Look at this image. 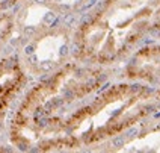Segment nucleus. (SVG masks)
<instances>
[{
  "label": "nucleus",
  "instance_id": "nucleus-1",
  "mask_svg": "<svg viewBox=\"0 0 160 153\" xmlns=\"http://www.w3.org/2000/svg\"><path fill=\"white\" fill-rule=\"evenodd\" d=\"M101 82L103 71L95 64L80 61L59 67L20 103L9 129L11 144L24 152H56L68 120Z\"/></svg>",
  "mask_w": 160,
  "mask_h": 153
},
{
  "label": "nucleus",
  "instance_id": "nucleus-3",
  "mask_svg": "<svg viewBox=\"0 0 160 153\" xmlns=\"http://www.w3.org/2000/svg\"><path fill=\"white\" fill-rule=\"evenodd\" d=\"M160 91L142 85H115L86 102L68 120L56 152L89 147L119 135L152 112Z\"/></svg>",
  "mask_w": 160,
  "mask_h": 153
},
{
  "label": "nucleus",
  "instance_id": "nucleus-4",
  "mask_svg": "<svg viewBox=\"0 0 160 153\" xmlns=\"http://www.w3.org/2000/svg\"><path fill=\"white\" fill-rule=\"evenodd\" d=\"M27 82L26 71L17 58L0 61V123L5 120L14 100L20 96Z\"/></svg>",
  "mask_w": 160,
  "mask_h": 153
},
{
  "label": "nucleus",
  "instance_id": "nucleus-6",
  "mask_svg": "<svg viewBox=\"0 0 160 153\" xmlns=\"http://www.w3.org/2000/svg\"><path fill=\"white\" fill-rule=\"evenodd\" d=\"M14 27H15L14 18L6 14H0V52L9 41V38L14 32Z\"/></svg>",
  "mask_w": 160,
  "mask_h": 153
},
{
  "label": "nucleus",
  "instance_id": "nucleus-5",
  "mask_svg": "<svg viewBox=\"0 0 160 153\" xmlns=\"http://www.w3.org/2000/svg\"><path fill=\"white\" fill-rule=\"evenodd\" d=\"M128 77L147 82H160V47L145 49L134 56L128 65Z\"/></svg>",
  "mask_w": 160,
  "mask_h": 153
},
{
  "label": "nucleus",
  "instance_id": "nucleus-7",
  "mask_svg": "<svg viewBox=\"0 0 160 153\" xmlns=\"http://www.w3.org/2000/svg\"><path fill=\"white\" fill-rule=\"evenodd\" d=\"M20 2H23V0H0V11H6V9L18 5Z\"/></svg>",
  "mask_w": 160,
  "mask_h": 153
},
{
  "label": "nucleus",
  "instance_id": "nucleus-2",
  "mask_svg": "<svg viewBox=\"0 0 160 153\" xmlns=\"http://www.w3.org/2000/svg\"><path fill=\"white\" fill-rule=\"evenodd\" d=\"M150 34L160 35V0H106L76 35L80 61L115 62Z\"/></svg>",
  "mask_w": 160,
  "mask_h": 153
}]
</instances>
